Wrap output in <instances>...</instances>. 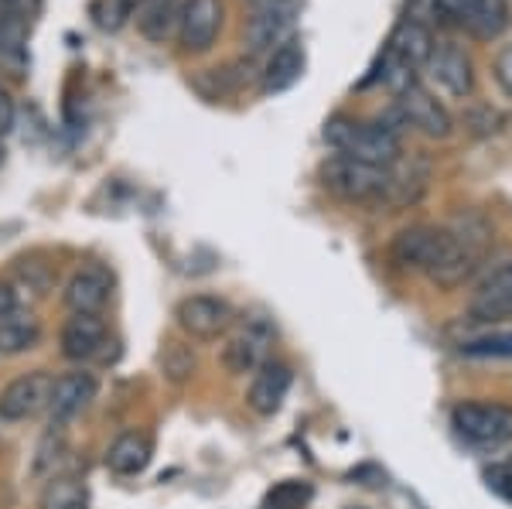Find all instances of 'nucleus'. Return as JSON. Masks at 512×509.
I'll return each instance as SVG.
<instances>
[{
	"instance_id": "22",
	"label": "nucleus",
	"mask_w": 512,
	"mask_h": 509,
	"mask_svg": "<svg viewBox=\"0 0 512 509\" xmlns=\"http://www.w3.org/2000/svg\"><path fill=\"white\" fill-rule=\"evenodd\" d=\"M41 342V322L31 311H11L0 322V356H24V352L38 349Z\"/></svg>"
},
{
	"instance_id": "9",
	"label": "nucleus",
	"mask_w": 512,
	"mask_h": 509,
	"mask_svg": "<svg viewBox=\"0 0 512 509\" xmlns=\"http://www.w3.org/2000/svg\"><path fill=\"white\" fill-rule=\"evenodd\" d=\"M110 346V328H106L103 315H72L69 322L62 325L59 335V349L69 363H93Z\"/></svg>"
},
{
	"instance_id": "15",
	"label": "nucleus",
	"mask_w": 512,
	"mask_h": 509,
	"mask_svg": "<svg viewBox=\"0 0 512 509\" xmlns=\"http://www.w3.org/2000/svg\"><path fill=\"white\" fill-rule=\"evenodd\" d=\"M468 315L482 325H495V322H509L512 318V264L492 270L478 291L472 294V305H468Z\"/></svg>"
},
{
	"instance_id": "16",
	"label": "nucleus",
	"mask_w": 512,
	"mask_h": 509,
	"mask_svg": "<svg viewBox=\"0 0 512 509\" xmlns=\"http://www.w3.org/2000/svg\"><path fill=\"white\" fill-rule=\"evenodd\" d=\"M274 339L267 322H250L243 332H236L229 339L226 352H222V363H226L229 373H256L263 363H267V346Z\"/></svg>"
},
{
	"instance_id": "32",
	"label": "nucleus",
	"mask_w": 512,
	"mask_h": 509,
	"mask_svg": "<svg viewBox=\"0 0 512 509\" xmlns=\"http://www.w3.org/2000/svg\"><path fill=\"white\" fill-rule=\"evenodd\" d=\"M0 11H7L11 18H18L28 24L31 18H38L41 0H0Z\"/></svg>"
},
{
	"instance_id": "17",
	"label": "nucleus",
	"mask_w": 512,
	"mask_h": 509,
	"mask_svg": "<svg viewBox=\"0 0 512 509\" xmlns=\"http://www.w3.org/2000/svg\"><path fill=\"white\" fill-rule=\"evenodd\" d=\"M434 52V35L427 24H420L414 18H400L393 28L390 41H386V55L396 62H403L407 69H420V65H427Z\"/></svg>"
},
{
	"instance_id": "30",
	"label": "nucleus",
	"mask_w": 512,
	"mask_h": 509,
	"mask_svg": "<svg viewBox=\"0 0 512 509\" xmlns=\"http://www.w3.org/2000/svg\"><path fill=\"white\" fill-rule=\"evenodd\" d=\"M492 72H495V82L502 86V93L512 96V45H506L499 55H495Z\"/></svg>"
},
{
	"instance_id": "25",
	"label": "nucleus",
	"mask_w": 512,
	"mask_h": 509,
	"mask_svg": "<svg viewBox=\"0 0 512 509\" xmlns=\"http://www.w3.org/2000/svg\"><path fill=\"white\" fill-rule=\"evenodd\" d=\"M195 373V352L192 346H181V342H168L161 352V376L168 383H175V387H181V383H188Z\"/></svg>"
},
{
	"instance_id": "24",
	"label": "nucleus",
	"mask_w": 512,
	"mask_h": 509,
	"mask_svg": "<svg viewBox=\"0 0 512 509\" xmlns=\"http://www.w3.org/2000/svg\"><path fill=\"white\" fill-rule=\"evenodd\" d=\"M311 496H315V489H311V482L304 479H287V482H277L274 489L263 496L260 509H308Z\"/></svg>"
},
{
	"instance_id": "20",
	"label": "nucleus",
	"mask_w": 512,
	"mask_h": 509,
	"mask_svg": "<svg viewBox=\"0 0 512 509\" xmlns=\"http://www.w3.org/2000/svg\"><path fill=\"white\" fill-rule=\"evenodd\" d=\"M181 0H140L137 7V28L140 35L154 45H164L171 38V31L178 28L181 21Z\"/></svg>"
},
{
	"instance_id": "36",
	"label": "nucleus",
	"mask_w": 512,
	"mask_h": 509,
	"mask_svg": "<svg viewBox=\"0 0 512 509\" xmlns=\"http://www.w3.org/2000/svg\"><path fill=\"white\" fill-rule=\"evenodd\" d=\"M0 161H4V144H0Z\"/></svg>"
},
{
	"instance_id": "12",
	"label": "nucleus",
	"mask_w": 512,
	"mask_h": 509,
	"mask_svg": "<svg viewBox=\"0 0 512 509\" xmlns=\"http://www.w3.org/2000/svg\"><path fill=\"white\" fill-rule=\"evenodd\" d=\"M222 28V0H185L178 21V41L185 52H209Z\"/></svg>"
},
{
	"instance_id": "11",
	"label": "nucleus",
	"mask_w": 512,
	"mask_h": 509,
	"mask_svg": "<svg viewBox=\"0 0 512 509\" xmlns=\"http://www.w3.org/2000/svg\"><path fill=\"white\" fill-rule=\"evenodd\" d=\"M427 69H431V79L444 93L458 96L465 100L468 93L475 89V69H472V59L461 45L454 41H434V52L427 59Z\"/></svg>"
},
{
	"instance_id": "19",
	"label": "nucleus",
	"mask_w": 512,
	"mask_h": 509,
	"mask_svg": "<svg viewBox=\"0 0 512 509\" xmlns=\"http://www.w3.org/2000/svg\"><path fill=\"white\" fill-rule=\"evenodd\" d=\"M291 4L287 7H263V11H256L250 24H246V45H250V52H267V48L274 45H284L287 41V31H291Z\"/></svg>"
},
{
	"instance_id": "28",
	"label": "nucleus",
	"mask_w": 512,
	"mask_h": 509,
	"mask_svg": "<svg viewBox=\"0 0 512 509\" xmlns=\"http://www.w3.org/2000/svg\"><path fill=\"white\" fill-rule=\"evenodd\" d=\"M24 35H28V24L11 18L7 11H0V52L18 55L24 45Z\"/></svg>"
},
{
	"instance_id": "3",
	"label": "nucleus",
	"mask_w": 512,
	"mask_h": 509,
	"mask_svg": "<svg viewBox=\"0 0 512 509\" xmlns=\"http://www.w3.org/2000/svg\"><path fill=\"white\" fill-rule=\"evenodd\" d=\"M321 182L328 192L349 202H383L390 195L393 168H373V164L352 161L345 154H332L321 164Z\"/></svg>"
},
{
	"instance_id": "14",
	"label": "nucleus",
	"mask_w": 512,
	"mask_h": 509,
	"mask_svg": "<svg viewBox=\"0 0 512 509\" xmlns=\"http://www.w3.org/2000/svg\"><path fill=\"white\" fill-rule=\"evenodd\" d=\"M294 373L287 363H277V359H267L260 369L253 373V383L246 390V404H250L253 414L260 417H274L280 407H284L287 393H291Z\"/></svg>"
},
{
	"instance_id": "29",
	"label": "nucleus",
	"mask_w": 512,
	"mask_h": 509,
	"mask_svg": "<svg viewBox=\"0 0 512 509\" xmlns=\"http://www.w3.org/2000/svg\"><path fill=\"white\" fill-rule=\"evenodd\" d=\"M485 482L495 496H502L506 503H512V462H495L485 469Z\"/></svg>"
},
{
	"instance_id": "6",
	"label": "nucleus",
	"mask_w": 512,
	"mask_h": 509,
	"mask_svg": "<svg viewBox=\"0 0 512 509\" xmlns=\"http://www.w3.org/2000/svg\"><path fill=\"white\" fill-rule=\"evenodd\" d=\"M55 376L48 369H35L24 373L18 380H11L0 390V421L4 424H21L38 417L41 410H48V397H52Z\"/></svg>"
},
{
	"instance_id": "1",
	"label": "nucleus",
	"mask_w": 512,
	"mask_h": 509,
	"mask_svg": "<svg viewBox=\"0 0 512 509\" xmlns=\"http://www.w3.org/2000/svg\"><path fill=\"white\" fill-rule=\"evenodd\" d=\"M393 257L403 267L424 270L437 287L465 284L478 267V250L472 243H465L458 233L434 226L403 229L393 240Z\"/></svg>"
},
{
	"instance_id": "2",
	"label": "nucleus",
	"mask_w": 512,
	"mask_h": 509,
	"mask_svg": "<svg viewBox=\"0 0 512 509\" xmlns=\"http://www.w3.org/2000/svg\"><path fill=\"white\" fill-rule=\"evenodd\" d=\"M325 144L335 154H345L352 161L373 164V168H393L403 154L400 134H393L390 127H383L379 120L359 123L352 117H335L325 127Z\"/></svg>"
},
{
	"instance_id": "4",
	"label": "nucleus",
	"mask_w": 512,
	"mask_h": 509,
	"mask_svg": "<svg viewBox=\"0 0 512 509\" xmlns=\"http://www.w3.org/2000/svg\"><path fill=\"white\" fill-rule=\"evenodd\" d=\"M458 438L478 448H499L512 441V407L506 404H458L451 410Z\"/></svg>"
},
{
	"instance_id": "13",
	"label": "nucleus",
	"mask_w": 512,
	"mask_h": 509,
	"mask_svg": "<svg viewBox=\"0 0 512 509\" xmlns=\"http://www.w3.org/2000/svg\"><path fill=\"white\" fill-rule=\"evenodd\" d=\"M444 18L461 21L465 28H472L478 38H495L506 31L509 24V7L506 0H437Z\"/></svg>"
},
{
	"instance_id": "8",
	"label": "nucleus",
	"mask_w": 512,
	"mask_h": 509,
	"mask_svg": "<svg viewBox=\"0 0 512 509\" xmlns=\"http://www.w3.org/2000/svg\"><path fill=\"white\" fill-rule=\"evenodd\" d=\"M96 376L89 369H72V373L55 376L52 383V397H48V414H52V424L65 428L69 421H76L82 410H89V404L96 400Z\"/></svg>"
},
{
	"instance_id": "34",
	"label": "nucleus",
	"mask_w": 512,
	"mask_h": 509,
	"mask_svg": "<svg viewBox=\"0 0 512 509\" xmlns=\"http://www.w3.org/2000/svg\"><path fill=\"white\" fill-rule=\"evenodd\" d=\"M18 308H21V305H18V298L11 294V287L0 284V322H4V318L11 315V311H18Z\"/></svg>"
},
{
	"instance_id": "5",
	"label": "nucleus",
	"mask_w": 512,
	"mask_h": 509,
	"mask_svg": "<svg viewBox=\"0 0 512 509\" xmlns=\"http://www.w3.org/2000/svg\"><path fill=\"white\" fill-rule=\"evenodd\" d=\"M175 318L185 335H192L198 342H212L233 328L236 315H233V305L216 298V294H192V298L178 301Z\"/></svg>"
},
{
	"instance_id": "27",
	"label": "nucleus",
	"mask_w": 512,
	"mask_h": 509,
	"mask_svg": "<svg viewBox=\"0 0 512 509\" xmlns=\"http://www.w3.org/2000/svg\"><path fill=\"white\" fill-rule=\"evenodd\" d=\"M140 7V0H96L93 14H96V24L106 31H120L127 18H134Z\"/></svg>"
},
{
	"instance_id": "35",
	"label": "nucleus",
	"mask_w": 512,
	"mask_h": 509,
	"mask_svg": "<svg viewBox=\"0 0 512 509\" xmlns=\"http://www.w3.org/2000/svg\"><path fill=\"white\" fill-rule=\"evenodd\" d=\"M246 4H253L256 11H263V7H287L291 0H246Z\"/></svg>"
},
{
	"instance_id": "7",
	"label": "nucleus",
	"mask_w": 512,
	"mask_h": 509,
	"mask_svg": "<svg viewBox=\"0 0 512 509\" xmlns=\"http://www.w3.org/2000/svg\"><path fill=\"white\" fill-rule=\"evenodd\" d=\"M113 298V274L103 264H82L65 281L62 301L72 315H103Z\"/></svg>"
},
{
	"instance_id": "21",
	"label": "nucleus",
	"mask_w": 512,
	"mask_h": 509,
	"mask_svg": "<svg viewBox=\"0 0 512 509\" xmlns=\"http://www.w3.org/2000/svg\"><path fill=\"white\" fill-rule=\"evenodd\" d=\"M304 72V48L297 41H284L274 55H270L267 69H263V93H284L291 89Z\"/></svg>"
},
{
	"instance_id": "10",
	"label": "nucleus",
	"mask_w": 512,
	"mask_h": 509,
	"mask_svg": "<svg viewBox=\"0 0 512 509\" xmlns=\"http://www.w3.org/2000/svg\"><path fill=\"white\" fill-rule=\"evenodd\" d=\"M396 110H400V117L407 127H417L420 134H427V137H448L454 127L451 113L444 110V106L434 100L431 89H424L420 82L407 86L400 96H396Z\"/></svg>"
},
{
	"instance_id": "31",
	"label": "nucleus",
	"mask_w": 512,
	"mask_h": 509,
	"mask_svg": "<svg viewBox=\"0 0 512 509\" xmlns=\"http://www.w3.org/2000/svg\"><path fill=\"white\" fill-rule=\"evenodd\" d=\"M407 18H414L420 24H427L431 28V21H441V7H437V0H410L407 4Z\"/></svg>"
},
{
	"instance_id": "33",
	"label": "nucleus",
	"mask_w": 512,
	"mask_h": 509,
	"mask_svg": "<svg viewBox=\"0 0 512 509\" xmlns=\"http://www.w3.org/2000/svg\"><path fill=\"white\" fill-rule=\"evenodd\" d=\"M11 127H14V103H11V96L0 89V137H4Z\"/></svg>"
},
{
	"instance_id": "23",
	"label": "nucleus",
	"mask_w": 512,
	"mask_h": 509,
	"mask_svg": "<svg viewBox=\"0 0 512 509\" xmlns=\"http://www.w3.org/2000/svg\"><path fill=\"white\" fill-rule=\"evenodd\" d=\"M38 509H89V489L79 475H52L38 496Z\"/></svg>"
},
{
	"instance_id": "26",
	"label": "nucleus",
	"mask_w": 512,
	"mask_h": 509,
	"mask_svg": "<svg viewBox=\"0 0 512 509\" xmlns=\"http://www.w3.org/2000/svg\"><path fill=\"white\" fill-rule=\"evenodd\" d=\"M461 356H468V359H512V332L482 335V339L465 342V346H461Z\"/></svg>"
},
{
	"instance_id": "18",
	"label": "nucleus",
	"mask_w": 512,
	"mask_h": 509,
	"mask_svg": "<svg viewBox=\"0 0 512 509\" xmlns=\"http://www.w3.org/2000/svg\"><path fill=\"white\" fill-rule=\"evenodd\" d=\"M151 455H154L151 438L140 434V431H127V434H120L110 448H106V469H110L113 475L130 479V475H140L147 465H151Z\"/></svg>"
}]
</instances>
